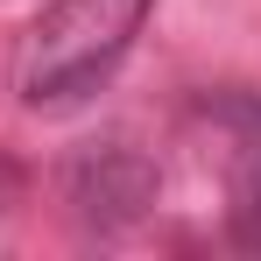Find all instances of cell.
Returning <instances> with one entry per match:
<instances>
[{
    "mask_svg": "<svg viewBox=\"0 0 261 261\" xmlns=\"http://www.w3.org/2000/svg\"><path fill=\"white\" fill-rule=\"evenodd\" d=\"M155 14V0H49L29 21V36L14 49V92L21 106L57 113L78 106L127 64L141 21Z\"/></svg>",
    "mask_w": 261,
    "mask_h": 261,
    "instance_id": "obj_1",
    "label": "cell"
},
{
    "mask_svg": "<svg viewBox=\"0 0 261 261\" xmlns=\"http://www.w3.org/2000/svg\"><path fill=\"white\" fill-rule=\"evenodd\" d=\"M155 191H163V170L134 148V141H92L71 155V170H64V205L71 219L85 226V233H134L148 205H155Z\"/></svg>",
    "mask_w": 261,
    "mask_h": 261,
    "instance_id": "obj_2",
    "label": "cell"
},
{
    "mask_svg": "<svg viewBox=\"0 0 261 261\" xmlns=\"http://www.w3.org/2000/svg\"><path fill=\"white\" fill-rule=\"evenodd\" d=\"M233 240L240 247H261V141H247L240 170H233Z\"/></svg>",
    "mask_w": 261,
    "mask_h": 261,
    "instance_id": "obj_3",
    "label": "cell"
}]
</instances>
